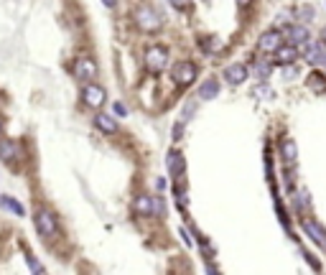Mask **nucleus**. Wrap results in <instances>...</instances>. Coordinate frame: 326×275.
Returning a JSON list of instances; mask_svg holds the SVG:
<instances>
[{
    "instance_id": "19",
    "label": "nucleus",
    "mask_w": 326,
    "mask_h": 275,
    "mask_svg": "<svg viewBox=\"0 0 326 275\" xmlns=\"http://www.w3.org/2000/svg\"><path fill=\"white\" fill-rule=\"evenodd\" d=\"M309 87H311L314 92H326V79H324V74H311V77H309Z\"/></svg>"
},
{
    "instance_id": "25",
    "label": "nucleus",
    "mask_w": 326,
    "mask_h": 275,
    "mask_svg": "<svg viewBox=\"0 0 326 275\" xmlns=\"http://www.w3.org/2000/svg\"><path fill=\"white\" fill-rule=\"evenodd\" d=\"M207 275H219V270H217L212 263H207Z\"/></svg>"
},
{
    "instance_id": "18",
    "label": "nucleus",
    "mask_w": 326,
    "mask_h": 275,
    "mask_svg": "<svg viewBox=\"0 0 326 275\" xmlns=\"http://www.w3.org/2000/svg\"><path fill=\"white\" fill-rule=\"evenodd\" d=\"M13 156H15V143L13 140H0V158L10 161Z\"/></svg>"
},
{
    "instance_id": "29",
    "label": "nucleus",
    "mask_w": 326,
    "mask_h": 275,
    "mask_svg": "<svg viewBox=\"0 0 326 275\" xmlns=\"http://www.w3.org/2000/svg\"><path fill=\"white\" fill-rule=\"evenodd\" d=\"M324 66H326V61H324Z\"/></svg>"
},
{
    "instance_id": "21",
    "label": "nucleus",
    "mask_w": 326,
    "mask_h": 275,
    "mask_svg": "<svg viewBox=\"0 0 326 275\" xmlns=\"http://www.w3.org/2000/svg\"><path fill=\"white\" fill-rule=\"evenodd\" d=\"M194 110H196V102H194V99L186 102V107H184V120H189V117L194 115Z\"/></svg>"
},
{
    "instance_id": "20",
    "label": "nucleus",
    "mask_w": 326,
    "mask_h": 275,
    "mask_svg": "<svg viewBox=\"0 0 326 275\" xmlns=\"http://www.w3.org/2000/svg\"><path fill=\"white\" fill-rule=\"evenodd\" d=\"M26 263H28V268L33 270V275H46V270L41 268V263H38L33 255H28V258H26Z\"/></svg>"
},
{
    "instance_id": "24",
    "label": "nucleus",
    "mask_w": 326,
    "mask_h": 275,
    "mask_svg": "<svg viewBox=\"0 0 326 275\" xmlns=\"http://www.w3.org/2000/svg\"><path fill=\"white\" fill-rule=\"evenodd\" d=\"M283 74H286V77H296V66H286Z\"/></svg>"
},
{
    "instance_id": "15",
    "label": "nucleus",
    "mask_w": 326,
    "mask_h": 275,
    "mask_svg": "<svg viewBox=\"0 0 326 275\" xmlns=\"http://www.w3.org/2000/svg\"><path fill=\"white\" fill-rule=\"evenodd\" d=\"M166 166H168V171H171V173L184 171V156H181V153H176V151H171V153L166 156Z\"/></svg>"
},
{
    "instance_id": "13",
    "label": "nucleus",
    "mask_w": 326,
    "mask_h": 275,
    "mask_svg": "<svg viewBox=\"0 0 326 275\" xmlns=\"http://www.w3.org/2000/svg\"><path fill=\"white\" fill-rule=\"evenodd\" d=\"M94 125L102 130V133H107V135H112V133H117V122L110 117V115H105V112H99V115H94Z\"/></svg>"
},
{
    "instance_id": "12",
    "label": "nucleus",
    "mask_w": 326,
    "mask_h": 275,
    "mask_svg": "<svg viewBox=\"0 0 326 275\" xmlns=\"http://www.w3.org/2000/svg\"><path fill=\"white\" fill-rule=\"evenodd\" d=\"M217 94H219V82L212 79V77L204 79V84L199 87V97H202V99H214Z\"/></svg>"
},
{
    "instance_id": "26",
    "label": "nucleus",
    "mask_w": 326,
    "mask_h": 275,
    "mask_svg": "<svg viewBox=\"0 0 326 275\" xmlns=\"http://www.w3.org/2000/svg\"><path fill=\"white\" fill-rule=\"evenodd\" d=\"M173 138H176V140H179V138H181V122H179V125H176V128H173Z\"/></svg>"
},
{
    "instance_id": "3",
    "label": "nucleus",
    "mask_w": 326,
    "mask_h": 275,
    "mask_svg": "<svg viewBox=\"0 0 326 275\" xmlns=\"http://www.w3.org/2000/svg\"><path fill=\"white\" fill-rule=\"evenodd\" d=\"M166 61H168V54H166L163 46H151V48H148V54H145V66H148L151 71H161V69L166 66Z\"/></svg>"
},
{
    "instance_id": "1",
    "label": "nucleus",
    "mask_w": 326,
    "mask_h": 275,
    "mask_svg": "<svg viewBox=\"0 0 326 275\" xmlns=\"http://www.w3.org/2000/svg\"><path fill=\"white\" fill-rule=\"evenodd\" d=\"M135 20H138V26L143 28V31H158L161 28V13H156L151 5H143V8H138L135 10Z\"/></svg>"
},
{
    "instance_id": "5",
    "label": "nucleus",
    "mask_w": 326,
    "mask_h": 275,
    "mask_svg": "<svg viewBox=\"0 0 326 275\" xmlns=\"http://www.w3.org/2000/svg\"><path fill=\"white\" fill-rule=\"evenodd\" d=\"M173 79L179 82V84H191L194 79H196V66L191 64V61H179L176 66H173Z\"/></svg>"
},
{
    "instance_id": "8",
    "label": "nucleus",
    "mask_w": 326,
    "mask_h": 275,
    "mask_svg": "<svg viewBox=\"0 0 326 275\" xmlns=\"http://www.w3.org/2000/svg\"><path fill=\"white\" fill-rule=\"evenodd\" d=\"M247 74H250V69H247L245 64H232V66L224 69V79H227L230 84H242V82L247 79Z\"/></svg>"
},
{
    "instance_id": "7",
    "label": "nucleus",
    "mask_w": 326,
    "mask_h": 275,
    "mask_svg": "<svg viewBox=\"0 0 326 275\" xmlns=\"http://www.w3.org/2000/svg\"><path fill=\"white\" fill-rule=\"evenodd\" d=\"M82 99H84V105H89V107H102V102H105V89L97 87V84H87V87L82 89Z\"/></svg>"
},
{
    "instance_id": "22",
    "label": "nucleus",
    "mask_w": 326,
    "mask_h": 275,
    "mask_svg": "<svg viewBox=\"0 0 326 275\" xmlns=\"http://www.w3.org/2000/svg\"><path fill=\"white\" fill-rule=\"evenodd\" d=\"M255 74H258L260 79H263V77H268V64H263V61H260V64L255 66Z\"/></svg>"
},
{
    "instance_id": "27",
    "label": "nucleus",
    "mask_w": 326,
    "mask_h": 275,
    "mask_svg": "<svg viewBox=\"0 0 326 275\" xmlns=\"http://www.w3.org/2000/svg\"><path fill=\"white\" fill-rule=\"evenodd\" d=\"M324 41H326V31H324Z\"/></svg>"
},
{
    "instance_id": "28",
    "label": "nucleus",
    "mask_w": 326,
    "mask_h": 275,
    "mask_svg": "<svg viewBox=\"0 0 326 275\" xmlns=\"http://www.w3.org/2000/svg\"><path fill=\"white\" fill-rule=\"evenodd\" d=\"M0 130H3V122H0Z\"/></svg>"
},
{
    "instance_id": "11",
    "label": "nucleus",
    "mask_w": 326,
    "mask_h": 275,
    "mask_svg": "<svg viewBox=\"0 0 326 275\" xmlns=\"http://www.w3.org/2000/svg\"><path fill=\"white\" fill-rule=\"evenodd\" d=\"M281 153H283V161H286L288 166H296V161H298V148H296V143H293L291 138L281 143Z\"/></svg>"
},
{
    "instance_id": "14",
    "label": "nucleus",
    "mask_w": 326,
    "mask_h": 275,
    "mask_svg": "<svg viewBox=\"0 0 326 275\" xmlns=\"http://www.w3.org/2000/svg\"><path fill=\"white\" fill-rule=\"evenodd\" d=\"M296 54H298V51H296L293 46H281V48L275 51V61H278V64H288V66H291V64H293V59H296Z\"/></svg>"
},
{
    "instance_id": "17",
    "label": "nucleus",
    "mask_w": 326,
    "mask_h": 275,
    "mask_svg": "<svg viewBox=\"0 0 326 275\" xmlns=\"http://www.w3.org/2000/svg\"><path fill=\"white\" fill-rule=\"evenodd\" d=\"M0 204H3V209H8V212H13V214L23 217V207H20L15 199H10V196H3V199H0Z\"/></svg>"
},
{
    "instance_id": "2",
    "label": "nucleus",
    "mask_w": 326,
    "mask_h": 275,
    "mask_svg": "<svg viewBox=\"0 0 326 275\" xmlns=\"http://www.w3.org/2000/svg\"><path fill=\"white\" fill-rule=\"evenodd\" d=\"M36 230L41 237H54L56 235V217L48 212V209H38L36 212Z\"/></svg>"
},
{
    "instance_id": "23",
    "label": "nucleus",
    "mask_w": 326,
    "mask_h": 275,
    "mask_svg": "<svg viewBox=\"0 0 326 275\" xmlns=\"http://www.w3.org/2000/svg\"><path fill=\"white\" fill-rule=\"evenodd\" d=\"M115 112H117V115H125L128 110H125V105H122V102H115Z\"/></svg>"
},
{
    "instance_id": "16",
    "label": "nucleus",
    "mask_w": 326,
    "mask_h": 275,
    "mask_svg": "<svg viewBox=\"0 0 326 275\" xmlns=\"http://www.w3.org/2000/svg\"><path fill=\"white\" fill-rule=\"evenodd\" d=\"M135 212L143 217H153V196H138L135 199Z\"/></svg>"
},
{
    "instance_id": "9",
    "label": "nucleus",
    "mask_w": 326,
    "mask_h": 275,
    "mask_svg": "<svg viewBox=\"0 0 326 275\" xmlns=\"http://www.w3.org/2000/svg\"><path fill=\"white\" fill-rule=\"evenodd\" d=\"M304 232L319 245V247H324L326 250V232L316 224V222H311V219H304Z\"/></svg>"
},
{
    "instance_id": "10",
    "label": "nucleus",
    "mask_w": 326,
    "mask_h": 275,
    "mask_svg": "<svg viewBox=\"0 0 326 275\" xmlns=\"http://www.w3.org/2000/svg\"><path fill=\"white\" fill-rule=\"evenodd\" d=\"M288 38H291V43H296V46L304 48L311 36H309V28H306V26H291V28H288Z\"/></svg>"
},
{
    "instance_id": "4",
    "label": "nucleus",
    "mask_w": 326,
    "mask_h": 275,
    "mask_svg": "<svg viewBox=\"0 0 326 275\" xmlns=\"http://www.w3.org/2000/svg\"><path fill=\"white\" fill-rule=\"evenodd\" d=\"M283 46V33L281 31H265L263 36H260V51H265V54H275L278 48Z\"/></svg>"
},
{
    "instance_id": "6",
    "label": "nucleus",
    "mask_w": 326,
    "mask_h": 275,
    "mask_svg": "<svg viewBox=\"0 0 326 275\" xmlns=\"http://www.w3.org/2000/svg\"><path fill=\"white\" fill-rule=\"evenodd\" d=\"M74 74H77V79H92V77H97V64H94V59H89V56L77 59Z\"/></svg>"
}]
</instances>
